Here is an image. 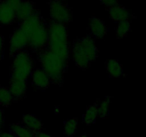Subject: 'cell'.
<instances>
[{"label": "cell", "instance_id": "cell-1", "mask_svg": "<svg viewBox=\"0 0 146 137\" xmlns=\"http://www.w3.org/2000/svg\"><path fill=\"white\" fill-rule=\"evenodd\" d=\"M19 27L24 31L29 40V47L34 51L40 52L47 47L48 41V26L39 11L20 23Z\"/></svg>", "mask_w": 146, "mask_h": 137}, {"label": "cell", "instance_id": "cell-2", "mask_svg": "<svg viewBox=\"0 0 146 137\" xmlns=\"http://www.w3.org/2000/svg\"><path fill=\"white\" fill-rule=\"evenodd\" d=\"M48 41L46 49L68 63L70 49L66 25L51 20L48 24Z\"/></svg>", "mask_w": 146, "mask_h": 137}, {"label": "cell", "instance_id": "cell-3", "mask_svg": "<svg viewBox=\"0 0 146 137\" xmlns=\"http://www.w3.org/2000/svg\"><path fill=\"white\" fill-rule=\"evenodd\" d=\"M38 61L42 69L49 76L51 82L61 84L68 63L47 49L38 52Z\"/></svg>", "mask_w": 146, "mask_h": 137}, {"label": "cell", "instance_id": "cell-4", "mask_svg": "<svg viewBox=\"0 0 146 137\" xmlns=\"http://www.w3.org/2000/svg\"><path fill=\"white\" fill-rule=\"evenodd\" d=\"M34 61L31 54L27 50L17 53L14 57L11 65V78L25 80L31 75Z\"/></svg>", "mask_w": 146, "mask_h": 137}, {"label": "cell", "instance_id": "cell-5", "mask_svg": "<svg viewBox=\"0 0 146 137\" xmlns=\"http://www.w3.org/2000/svg\"><path fill=\"white\" fill-rule=\"evenodd\" d=\"M50 17L56 22L66 25L72 19V12L68 4L61 1H51L48 3Z\"/></svg>", "mask_w": 146, "mask_h": 137}, {"label": "cell", "instance_id": "cell-6", "mask_svg": "<svg viewBox=\"0 0 146 137\" xmlns=\"http://www.w3.org/2000/svg\"><path fill=\"white\" fill-rule=\"evenodd\" d=\"M29 47L27 36L19 27L16 29L10 37L9 43V53L11 57H14L17 53L26 50Z\"/></svg>", "mask_w": 146, "mask_h": 137}, {"label": "cell", "instance_id": "cell-7", "mask_svg": "<svg viewBox=\"0 0 146 137\" xmlns=\"http://www.w3.org/2000/svg\"><path fill=\"white\" fill-rule=\"evenodd\" d=\"M21 1L10 0L0 1V24H11L16 20V11Z\"/></svg>", "mask_w": 146, "mask_h": 137}, {"label": "cell", "instance_id": "cell-8", "mask_svg": "<svg viewBox=\"0 0 146 137\" xmlns=\"http://www.w3.org/2000/svg\"><path fill=\"white\" fill-rule=\"evenodd\" d=\"M72 55L73 60L78 68L86 69L89 67L91 61H90L88 56L86 55L84 48H83L81 39H76L74 41V45H73Z\"/></svg>", "mask_w": 146, "mask_h": 137}, {"label": "cell", "instance_id": "cell-9", "mask_svg": "<svg viewBox=\"0 0 146 137\" xmlns=\"http://www.w3.org/2000/svg\"><path fill=\"white\" fill-rule=\"evenodd\" d=\"M31 76L33 85L38 89H46L52 83L49 76L42 68L34 70Z\"/></svg>", "mask_w": 146, "mask_h": 137}, {"label": "cell", "instance_id": "cell-10", "mask_svg": "<svg viewBox=\"0 0 146 137\" xmlns=\"http://www.w3.org/2000/svg\"><path fill=\"white\" fill-rule=\"evenodd\" d=\"M9 89L14 99H21L22 98H24L27 91V81L11 78Z\"/></svg>", "mask_w": 146, "mask_h": 137}, {"label": "cell", "instance_id": "cell-11", "mask_svg": "<svg viewBox=\"0 0 146 137\" xmlns=\"http://www.w3.org/2000/svg\"><path fill=\"white\" fill-rule=\"evenodd\" d=\"M36 11L35 4L29 1H21L16 11V19L22 22L31 17Z\"/></svg>", "mask_w": 146, "mask_h": 137}, {"label": "cell", "instance_id": "cell-12", "mask_svg": "<svg viewBox=\"0 0 146 137\" xmlns=\"http://www.w3.org/2000/svg\"><path fill=\"white\" fill-rule=\"evenodd\" d=\"M89 29L95 38L103 39L107 34V27L104 21L98 17H92L89 21Z\"/></svg>", "mask_w": 146, "mask_h": 137}, {"label": "cell", "instance_id": "cell-13", "mask_svg": "<svg viewBox=\"0 0 146 137\" xmlns=\"http://www.w3.org/2000/svg\"><path fill=\"white\" fill-rule=\"evenodd\" d=\"M110 18L114 21L121 22L124 21H129L131 14L128 9L121 5H116L108 8Z\"/></svg>", "mask_w": 146, "mask_h": 137}, {"label": "cell", "instance_id": "cell-14", "mask_svg": "<svg viewBox=\"0 0 146 137\" xmlns=\"http://www.w3.org/2000/svg\"><path fill=\"white\" fill-rule=\"evenodd\" d=\"M81 40L83 48L90 61H94L98 56V50L94 39L90 36H86V37L81 38Z\"/></svg>", "mask_w": 146, "mask_h": 137}, {"label": "cell", "instance_id": "cell-15", "mask_svg": "<svg viewBox=\"0 0 146 137\" xmlns=\"http://www.w3.org/2000/svg\"><path fill=\"white\" fill-rule=\"evenodd\" d=\"M22 123L25 126L31 129L36 134L40 132L43 128V124L41 120L38 119L33 114H25L22 118Z\"/></svg>", "mask_w": 146, "mask_h": 137}, {"label": "cell", "instance_id": "cell-16", "mask_svg": "<svg viewBox=\"0 0 146 137\" xmlns=\"http://www.w3.org/2000/svg\"><path fill=\"white\" fill-rule=\"evenodd\" d=\"M10 132L17 137H35L36 133L21 124H12L9 126Z\"/></svg>", "mask_w": 146, "mask_h": 137}, {"label": "cell", "instance_id": "cell-17", "mask_svg": "<svg viewBox=\"0 0 146 137\" xmlns=\"http://www.w3.org/2000/svg\"><path fill=\"white\" fill-rule=\"evenodd\" d=\"M108 74L113 78H120L123 76V68L121 63L115 59H110L106 64Z\"/></svg>", "mask_w": 146, "mask_h": 137}, {"label": "cell", "instance_id": "cell-18", "mask_svg": "<svg viewBox=\"0 0 146 137\" xmlns=\"http://www.w3.org/2000/svg\"><path fill=\"white\" fill-rule=\"evenodd\" d=\"M98 116V105L93 104L87 108L86 111L83 116V121H84V124H87V125H91L93 123L95 122Z\"/></svg>", "mask_w": 146, "mask_h": 137}, {"label": "cell", "instance_id": "cell-19", "mask_svg": "<svg viewBox=\"0 0 146 137\" xmlns=\"http://www.w3.org/2000/svg\"><path fill=\"white\" fill-rule=\"evenodd\" d=\"M77 126H78V119L76 118L68 119L64 124V134L66 136H72L76 133Z\"/></svg>", "mask_w": 146, "mask_h": 137}, {"label": "cell", "instance_id": "cell-20", "mask_svg": "<svg viewBox=\"0 0 146 137\" xmlns=\"http://www.w3.org/2000/svg\"><path fill=\"white\" fill-rule=\"evenodd\" d=\"M14 100L9 88L0 86V106H9Z\"/></svg>", "mask_w": 146, "mask_h": 137}, {"label": "cell", "instance_id": "cell-21", "mask_svg": "<svg viewBox=\"0 0 146 137\" xmlns=\"http://www.w3.org/2000/svg\"><path fill=\"white\" fill-rule=\"evenodd\" d=\"M131 30V25L129 21H121L116 29V37L118 39H123L126 37Z\"/></svg>", "mask_w": 146, "mask_h": 137}, {"label": "cell", "instance_id": "cell-22", "mask_svg": "<svg viewBox=\"0 0 146 137\" xmlns=\"http://www.w3.org/2000/svg\"><path fill=\"white\" fill-rule=\"evenodd\" d=\"M110 105H111V98H106L101 102L99 106H98V116L101 118H107L109 115Z\"/></svg>", "mask_w": 146, "mask_h": 137}, {"label": "cell", "instance_id": "cell-23", "mask_svg": "<svg viewBox=\"0 0 146 137\" xmlns=\"http://www.w3.org/2000/svg\"><path fill=\"white\" fill-rule=\"evenodd\" d=\"M101 4L105 5L108 8L110 7H114V6L118 5V2L117 1H114V0H105V1H101Z\"/></svg>", "mask_w": 146, "mask_h": 137}, {"label": "cell", "instance_id": "cell-24", "mask_svg": "<svg viewBox=\"0 0 146 137\" xmlns=\"http://www.w3.org/2000/svg\"><path fill=\"white\" fill-rule=\"evenodd\" d=\"M3 50H4V38L0 34V61L3 57Z\"/></svg>", "mask_w": 146, "mask_h": 137}, {"label": "cell", "instance_id": "cell-25", "mask_svg": "<svg viewBox=\"0 0 146 137\" xmlns=\"http://www.w3.org/2000/svg\"><path fill=\"white\" fill-rule=\"evenodd\" d=\"M0 137H17L11 132H7V131H1L0 132Z\"/></svg>", "mask_w": 146, "mask_h": 137}, {"label": "cell", "instance_id": "cell-26", "mask_svg": "<svg viewBox=\"0 0 146 137\" xmlns=\"http://www.w3.org/2000/svg\"><path fill=\"white\" fill-rule=\"evenodd\" d=\"M35 137H54V136L51 135H50V134H47V133L40 131V132H38L36 134Z\"/></svg>", "mask_w": 146, "mask_h": 137}, {"label": "cell", "instance_id": "cell-27", "mask_svg": "<svg viewBox=\"0 0 146 137\" xmlns=\"http://www.w3.org/2000/svg\"><path fill=\"white\" fill-rule=\"evenodd\" d=\"M4 124V116H3V111L0 106V132L1 131V128Z\"/></svg>", "mask_w": 146, "mask_h": 137}, {"label": "cell", "instance_id": "cell-28", "mask_svg": "<svg viewBox=\"0 0 146 137\" xmlns=\"http://www.w3.org/2000/svg\"><path fill=\"white\" fill-rule=\"evenodd\" d=\"M58 112H59V109H58V107H56L55 108V114H58Z\"/></svg>", "mask_w": 146, "mask_h": 137}, {"label": "cell", "instance_id": "cell-29", "mask_svg": "<svg viewBox=\"0 0 146 137\" xmlns=\"http://www.w3.org/2000/svg\"><path fill=\"white\" fill-rule=\"evenodd\" d=\"M80 137H88V136H87L86 134H82V135H81V136H80Z\"/></svg>", "mask_w": 146, "mask_h": 137}]
</instances>
